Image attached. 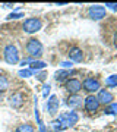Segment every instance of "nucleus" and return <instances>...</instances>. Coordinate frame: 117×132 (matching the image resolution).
Returning a JSON list of instances; mask_svg holds the SVG:
<instances>
[{
    "instance_id": "1",
    "label": "nucleus",
    "mask_w": 117,
    "mask_h": 132,
    "mask_svg": "<svg viewBox=\"0 0 117 132\" xmlns=\"http://www.w3.org/2000/svg\"><path fill=\"white\" fill-rule=\"evenodd\" d=\"M79 120V116L78 113L75 112H66V113H61L59 116L56 122H53V128H54V131H65L67 128L73 126L75 123H78Z\"/></svg>"
},
{
    "instance_id": "2",
    "label": "nucleus",
    "mask_w": 117,
    "mask_h": 132,
    "mask_svg": "<svg viewBox=\"0 0 117 132\" xmlns=\"http://www.w3.org/2000/svg\"><path fill=\"white\" fill-rule=\"evenodd\" d=\"M41 27H42V22H41V19H38V18H28L23 22V31L28 34L40 31Z\"/></svg>"
},
{
    "instance_id": "3",
    "label": "nucleus",
    "mask_w": 117,
    "mask_h": 132,
    "mask_svg": "<svg viewBox=\"0 0 117 132\" xmlns=\"http://www.w3.org/2000/svg\"><path fill=\"white\" fill-rule=\"evenodd\" d=\"M5 60L9 63V65H16L19 60V53H18V48L9 44V46H6L5 47Z\"/></svg>"
},
{
    "instance_id": "4",
    "label": "nucleus",
    "mask_w": 117,
    "mask_h": 132,
    "mask_svg": "<svg viewBox=\"0 0 117 132\" xmlns=\"http://www.w3.org/2000/svg\"><path fill=\"white\" fill-rule=\"evenodd\" d=\"M26 52H28L29 56H34V57L41 56L42 44L38 41V40H35V38H31V40H28V43H26Z\"/></svg>"
},
{
    "instance_id": "5",
    "label": "nucleus",
    "mask_w": 117,
    "mask_h": 132,
    "mask_svg": "<svg viewBox=\"0 0 117 132\" xmlns=\"http://www.w3.org/2000/svg\"><path fill=\"white\" fill-rule=\"evenodd\" d=\"M88 15L89 18L94 19V21H98V19H103L105 16V7L101 5H92L88 9Z\"/></svg>"
},
{
    "instance_id": "6",
    "label": "nucleus",
    "mask_w": 117,
    "mask_h": 132,
    "mask_svg": "<svg viewBox=\"0 0 117 132\" xmlns=\"http://www.w3.org/2000/svg\"><path fill=\"white\" fill-rule=\"evenodd\" d=\"M98 107H100V101L95 95H88V97L85 98V109H86V112L95 113V112L98 110Z\"/></svg>"
},
{
    "instance_id": "7",
    "label": "nucleus",
    "mask_w": 117,
    "mask_h": 132,
    "mask_svg": "<svg viewBox=\"0 0 117 132\" xmlns=\"http://www.w3.org/2000/svg\"><path fill=\"white\" fill-rule=\"evenodd\" d=\"M23 103H25V95L22 93H13L9 97V104L15 109H19L21 106H23Z\"/></svg>"
},
{
    "instance_id": "8",
    "label": "nucleus",
    "mask_w": 117,
    "mask_h": 132,
    "mask_svg": "<svg viewBox=\"0 0 117 132\" xmlns=\"http://www.w3.org/2000/svg\"><path fill=\"white\" fill-rule=\"evenodd\" d=\"M82 87H84L88 93H95V91L100 90V81L94 79V78H86V79L84 81Z\"/></svg>"
},
{
    "instance_id": "9",
    "label": "nucleus",
    "mask_w": 117,
    "mask_h": 132,
    "mask_svg": "<svg viewBox=\"0 0 117 132\" xmlns=\"http://www.w3.org/2000/svg\"><path fill=\"white\" fill-rule=\"evenodd\" d=\"M66 90L69 91L70 94H76V93H79L82 90V84H80L79 79H75V78H72L66 82Z\"/></svg>"
},
{
    "instance_id": "10",
    "label": "nucleus",
    "mask_w": 117,
    "mask_h": 132,
    "mask_svg": "<svg viewBox=\"0 0 117 132\" xmlns=\"http://www.w3.org/2000/svg\"><path fill=\"white\" fill-rule=\"evenodd\" d=\"M47 110H48V113L51 116H54L57 113V110H59V98L56 95H51L50 98L47 100Z\"/></svg>"
},
{
    "instance_id": "11",
    "label": "nucleus",
    "mask_w": 117,
    "mask_h": 132,
    "mask_svg": "<svg viewBox=\"0 0 117 132\" xmlns=\"http://www.w3.org/2000/svg\"><path fill=\"white\" fill-rule=\"evenodd\" d=\"M98 101H100V104L103 103V104H110L111 103V100H113V94L110 93V91H107V90H101L98 93Z\"/></svg>"
},
{
    "instance_id": "12",
    "label": "nucleus",
    "mask_w": 117,
    "mask_h": 132,
    "mask_svg": "<svg viewBox=\"0 0 117 132\" xmlns=\"http://www.w3.org/2000/svg\"><path fill=\"white\" fill-rule=\"evenodd\" d=\"M82 57H84V53L80 50L79 47H72L69 50V59L73 62H80L82 60Z\"/></svg>"
},
{
    "instance_id": "13",
    "label": "nucleus",
    "mask_w": 117,
    "mask_h": 132,
    "mask_svg": "<svg viewBox=\"0 0 117 132\" xmlns=\"http://www.w3.org/2000/svg\"><path fill=\"white\" fill-rule=\"evenodd\" d=\"M67 104H69L72 109H78L82 106V98H80L79 95H70V98L67 100Z\"/></svg>"
},
{
    "instance_id": "14",
    "label": "nucleus",
    "mask_w": 117,
    "mask_h": 132,
    "mask_svg": "<svg viewBox=\"0 0 117 132\" xmlns=\"http://www.w3.org/2000/svg\"><path fill=\"white\" fill-rule=\"evenodd\" d=\"M15 132H34V126L29 123H22L15 129Z\"/></svg>"
},
{
    "instance_id": "15",
    "label": "nucleus",
    "mask_w": 117,
    "mask_h": 132,
    "mask_svg": "<svg viewBox=\"0 0 117 132\" xmlns=\"http://www.w3.org/2000/svg\"><path fill=\"white\" fill-rule=\"evenodd\" d=\"M9 88V79L5 75H0V93H3Z\"/></svg>"
},
{
    "instance_id": "16",
    "label": "nucleus",
    "mask_w": 117,
    "mask_h": 132,
    "mask_svg": "<svg viewBox=\"0 0 117 132\" xmlns=\"http://www.w3.org/2000/svg\"><path fill=\"white\" fill-rule=\"evenodd\" d=\"M46 68V63L44 62H41V60H34V62H31V71H38V69H44Z\"/></svg>"
},
{
    "instance_id": "17",
    "label": "nucleus",
    "mask_w": 117,
    "mask_h": 132,
    "mask_svg": "<svg viewBox=\"0 0 117 132\" xmlns=\"http://www.w3.org/2000/svg\"><path fill=\"white\" fill-rule=\"evenodd\" d=\"M69 75H70V72H67V71H59V72L56 73V76H54V78H56V81L61 82V81H65Z\"/></svg>"
},
{
    "instance_id": "18",
    "label": "nucleus",
    "mask_w": 117,
    "mask_h": 132,
    "mask_svg": "<svg viewBox=\"0 0 117 132\" xmlns=\"http://www.w3.org/2000/svg\"><path fill=\"white\" fill-rule=\"evenodd\" d=\"M105 85L107 87H117V75H110L105 79Z\"/></svg>"
},
{
    "instance_id": "19",
    "label": "nucleus",
    "mask_w": 117,
    "mask_h": 132,
    "mask_svg": "<svg viewBox=\"0 0 117 132\" xmlns=\"http://www.w3.org/2000/svg\"><path fill=\"white\" fill-rule=\"evenodd\" d=\"M18 75L21 78H29V76H32V71L31 69H21Z\"/></svg>"
},
{
    "instance_id": "20",
    "label": "nucleus",
    "mask_w": 117,
    "mask_h": 132,
    "mask_svg": "<svg viewBox=\"0 0 117 132\" xmlns=\"http://www.w3.org/2000/svg\"><path fill=\"white\" fill-rule=\"evenodd\" d=\"M107 113H113V114H117V103H113L110 106V109L107 110Z\"/></svg>"
},
{
    "instance_id": "21",
    "label": "nucleus",
    "mask_w": 117,
    "mask_h": 132,
    "mask_svg": "<svg viewBox=\"0 0 117 132\" xmlns=\"http://www.w3.org/2000/svg\"><path fill=\"white\" fill-rule=\"evenodd\" d=\"M18 18H23V15L22 13H10L7 16V19H18Z\"/></svg>"
},
{
    "instance_id": "22",
    "label": "nucleus",
    "mask_w": 117,
    "mask_h": 132,
    "mask_svg": "<svg viewBox=\"0 0 117 132\" xmlns=\"http://www.w3.org/2000/svg\"><path fill=\"white\" fill-rule=\"evenodd\" d=\"M42 94H44V97H47V95L50 94V85H44V91H42Z\"/></svg>"
},
{
    "instance_id": "23",
    "label": "nucleus",
    "mask_w": 117,
    "mask_h": 132,
    "mask_svg": "<svg viewBox=\"0 0 117 132\" xmlns=\"http://www.w3.org/2000/svg\"><path fill=\"white\" fill-rule=\"evenodd\" d=\"M105 6L110 7V9H113V10H117V3H105Z\"/></svg>"
},
{
    "instance_id": "24",
    "label": "nucleus",
    "mask_w": 117,
    "mask_h": 132,
    "mask_svg": "<svg viewBox=\"0 0 117 132\" xmlns=\"http://www.w3.org/2000/svg\"><path fill=\"white\" fill-rule=\"evenodd\" d=\"M46 76H47V73H46V72H41V73H38V76H37V78H38L40 81H44V79H46Z\"/></svg>"
},
{
    "instance_id": "25",
    "label": "nucleus",
    "mask_w": 117,
    "mask_h": 132,
    "mask_svg": "<svg viewBox=\"0 0 117 132\" xmlns=\"http://www.w3.org/2000/svg\"><path fill=\"white\" fill-rule=\"evenodd\" d=\"M61 66L63 68H72V63L70 62H61Z\"/></svg>"
},
{
    "instance_id": "26",
    "label": "nucleus",
    "mask_w": 117,
    "mask_h": 132,
    "mask_svg": "<svg viewBox=\"0 0 117 132\" xmlns=\"http://www.w3.org/2000/svg\"><path fill=\"white\" fill-rule=\"evenodd\" d=\"M40 132H46V128H44V125H40Z\"/></svg>"
},
{
    "instance_id": "27",
    "label": "nucleus",
    "mask_w": 117,
    "mask_h": 132,
    "mask_svg": "<svg viewBox=\"0 0 117 132\" xmlns=\"http://www.w3.org/2000/svg\"><path fill=\"white\" fill-rule=\"evenodd\" d=\"M57 6H65V5H67V3H66V2H60V3H56Z\"/></svg>"
},
{
    "instance_id": "28",
    "label": "nucleus",
    "mask_w": 117,
    "mask_h": 132,
    "mask_svg": "<svg viewBox=\"0 0 117 132\" xmlns=\"http://www.w3.org/2000/svg\"><path fill=\"white\" fill-rule=\"evenodd\" d=\"M114 44H116V47H117V32H116V35H114Z\"/></svg>"
}]
</instances>
